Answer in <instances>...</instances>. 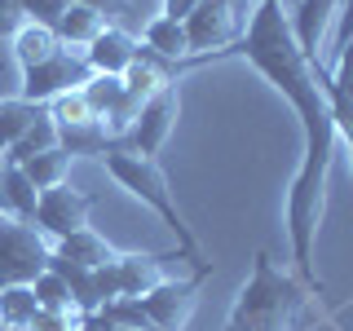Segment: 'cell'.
<instances>
[{"mask_svg":"<svg viewBox=\"0 0 353 331\" xmlns=\"http://www.w3.org/2000/svg\"><path fill=\"white\" fill-rule=\"evenodd\" d=\"M230 53L248 58L252 71H261L279 93L292 102L301 119V168L287 190V239H292V274L309 296H323V274L314 265L318 248V225H323V199H327V172L336 154V124L327 115L323 88H318L314 62L296 49L292 27H287V5L283 0H256L248 14L239 44Z\"/></svg>","mask_w":353,"mask_h":331,"instance_id":"1","label":"cell"},{"mask_svg":"<svg viewBox=\"0 0 353 331\" xmlns=\"http://www.w3.org/2000/svg\"><path fill=\"white\" fill-rule=\"evenodd\" d=\"M305 287L296 283V274L279 270L270 261V252L252 257V279L243 283L230 323L239 331H292L296 318L305 309Z\"/></svg>","mask_w":353,"mask_h":331,"instance_id":"2","label":"cell"},{"mask_svg":"<svg viewBox=\"0 0 353 331\" xmlns=\"http://www.w3.org/2000/svg\"><path fill=\"white\" fill-rule=\"evenodd\" d=\"M102 163H106V172L119 181V190H128L132 199H141V203H146L150 212L176 234V248H181V257H190L194 265H203V257H199V239H194V230L185 225L181 208L172 203L168 177L159 172V163L146 159V154H132V150H106Z\"/></svg>","mask_w":353,"mask_h":331,"instance_id":"3","label":"cell"},{"mask_svg":"<svg viewBox=\"0 0 353 331\" xmlns=\"http://www.w3.org/2000/svg\"><path fill=\"white\" fill-rule=\"evenodd\" d=\"M49 239L31 221L0 217V287H31L49 270Z\"/></svg>","mask_w":353,"mask_h":331,"instance_id":"4","label":"cell"},{"mask_svg":"<svg viewBox=\"0 0 353 331\" xmlns=\"http://www.w3.org/2000/svg\"><path fill=\"white\" fill-rule=\"evenodd\" d=\"M185 27V44H190V58H225L230 44H239L243 36V9L234 0H199V9L181 22Z\"/></svg>","mask_w":353,"mask_h":331,"instance_id":"5","label":"cell"},{"mask_svg":"<svg viewBox=\"0 0 353 331\" xmlns=\"http://www.w3.org/2000/svg\"><path fill=\"white\" fill-rule=\"evenodd\" d=\"M212 270H216V265L208 261V265H199L190 279H163L159 287H150V292L141 296L146 323L154 331H185V323H190V314L199 305V287L212 279Z\"/></svg>","mask_w":353,"mask_h":331,"instance_id":"6","label":"cell"},{"mask_svg":"<svg viewBox=\"0 0 353 331\" xmlns=\"http://www.w3.org/2000/svg\"><path fill=\"white\" fill-rule=\"evenodd\" d=\"M176 110H181V93H176V80H172V84H163L159 93H154L150 102L137 110V119H132L128 132L115 141V150H132V154H146V159H154V154L163 150V141L172 137Z\"/></svg>","mask_w":353,"mask_h":331,"instance_id":"7","label":"cell"},{"mask_svg":"<svg viewBox=\"0 0 353 331\" xmlns=\"http://www.w3.org/2000/svg\"><path fill=\"white\" fill-rule=\"evenodd\" d=\"M88 62H84V53H71V49H62V53H53L49 62H40V66H31V71H22V84H18V97L22 102H53L58 93H71V88H84L88 84Z\"/></svg>","mask_w":353,"mask_h":331,"instance_id":"8","label":"cell"},{"mask_svg":"<svg viewBox=\"0 0 353 331\" xmlns=\"http://www.w3.org/2000/svg\"><path fill=\"white\" fill-rule=\"evenodd\" d=\"M93 203H97V194H88V190H75V185H53V190H40V203H36V221L31 225L40 230L44 239H66V234H75V230H84L88 225V212H93Z\"/></svg>","mask_w":353,"mask_h":331,"instance_id":"9","label":"cell"},{"mask_svg":"<svg viewBox=\"0 0 353 331\" xmlns=\"http://www.w3.org/2000/svg\"><path fill=\"white\" fill-rule=\"evenodd\" d=\"M340 0H296L292 9H287V27H292V40L296 49L305 53L309 62H323V53H318V44H323L331 18H336Z\"/></svg>","mask_w":353,"mask_h":331,"instance_id":"10","label":"cell"},{"mask_svg":"<svg viewBox=\"0 0 353 331\" xmlns=\"http://www.w3.org/2000/svg\"><path fill=\"white\" fill-rule=\"evenodd\" d=\"M137 53H141V40L137 36H128L124 27H106L97 31V40L84 49V62H88V71L93 75H124L132 62H137Z\"/></svg>","mask_w":353,"mask_h":331,"instance_id":"11","label":"cell"},{"mask_svg":"<svg viewBox=\"0 0 353 331\" xmlns=\"http://www.w3.org/2000/svg\"><path fill=\"white\" fill-rule=\"evenodd\" d=\"M49 270L66 283V292H71V301H75V309H80L84 318L102 309V296H97V270H88V265L71 261V257H62V252H49Z\"/></svg>","mask_w":353,"mask_h":331,"instance_id":"12","label":"cell"},{"mask_svg":"<svg viewBox=\"0 0 353 331\" xmlns=\"http://www.w3.org/2000/svg\"><path fill=\"white\" fill-rule=\"evenodd\" d=\"M141 49H150L154 58H163V62H172V66H190L199 58H190V44H185V27L181 22H172V18H150L146 27H141Z\"/></svg>","mask_w":353,"mask_h":331,"instance_id":"13","label":"cell"},{"mask_svg":"<svg viewBox=\"0 0 353 331\" xmlns=\"http://www.w3.org/2000/svg\"><path fill=\"white\" fill-rule=\"evenodd\" d=\"M66 44L58 40L53 27H40V22H22L14 31V58H18V71H31V66L49 62L53 53H62Z\"/></svg>","mask_w":353,"mask_h":331,"instance_id":"14","label":"cell"},{"mask_svg":"<svg viewBox=\"0 0 353 331\" xmlns=\"http://www.w3.org/2000/svg\"><path fill=\"white\" fill-rule=\"evenodd\" d=\"M53 252H62V257H71V261L88 265V270H102V265L115 261V248H110V243L97 234L93 225H84V230H75V234L58 239V243H53Z\"/></svg>","mask_w":353,"mask_h":331,"instance_id":"15","label":"cell"},{"mask_svg":"<svg viewBox=\"0 0 353 331\" xmlns=\"http://www.w3.org/2000/svg\"><path fill=\"white\" fill-rule=\"evenodd\" d=\"M106 27V18L102 14H97V9H88V5H71V9H66V14L58 18V27H53V31H58V40L66 44V49H88V44H93L97 40V31H102Z\"/></svg>","mask_w":353,"mask_h":331,"instance_id":"16","label":"cell"},{"mask_svg":"<svg viewBox=\"0 0 353 331\" xmlns=\"http://www.w3.org/2000/svg\"><path fill=\"white\" fill-rule=\"evenodd\" d=\"M58 146L71 154H97L102 159L106 150H115V137L106 132L102 119H88V124H71V128H58Z\"/></svg>","mask_w":353,"mask_h":331,"instance_id":"17","label":"cell"},{"mask_svg":"<svg viewBox=\"0 0 353 331\" xmlns=\"http://www.w3.org/2000/svg\"><path fill=\"white\" fill-rule=\"evenodd\" d=\"M314 75H318V88H323V102H327V115L336 124V137H345L353 146V97L340 93V84L331 80V71L323 62H314Z\"/></svg>","mask_w":353,"mask_h":331,"instance_id":"18","label":"cell"},{"mask_svg":"<svg viewBox=\"0 0 353 331\" xmlns=\"http://www.w3.org/2000/svg\"><path fill=\"white\" fill-rule=\"evenodd\" d=\"M53 146H58V124L49 119V110H40V119L22 132V137L0 154V159H5V163H27L31 154H44V150H53Z\"/></svg>","mask_w":353,"mask_h":331,"instance_id":"19","label":"cell"},{"mask_svg":"<svg viewBox=\"0 0 353 331\" xmlns=\"http://www.w3.org/2000/svg\"><path fill=\"white\" fill-rule=\"evenodd\" d=\"M36 203H40V190L31 185V177L18 163H5V212L18 221H36Z\"/></svg>","mask_w":353,"mask_h":331,"instance_id":"20","label":"cell"},{"mask_svg":"<svg viewBox=\"0 0 353 331\" xmlns=\"http://www.w3.org/2000/svg\"><path fill=\"white\" fill-rule=\"evenodd\" d=\"M18 168L31 177L36 190H53V185H62L66 172H71V154H66L62 146H53V150H44V154H31L27 163H18Z\"/></svg>","mask_w":353,"mask_h":331,"instance_id":"21","label":"cell"},{"mask_svg":"<svg viewBox=\"0 0 353 331\" xmlns=\"http://www.w3.org/2000/svg\"><path fill=\"white\" fill-rule=\"evenodd\" d=\"M36 314H40V301L31 287H0V327L27 331Z\"/></svg>","mask_w":353,"mask_h":331,"instance_id":"22","label":"cell"},{"mask_svg":"<svg viewBox=\"0 0 353 331\" xmlns=\"http://www.w3.org/2000/svg\"><path fill=\"white\" fill-rule=\"evenodd\" d=\"M40 110L44 106H36V102H22V97H9V102H0V154H5L14 141L27 132L31 124L40 119Z\"/></svg>","mask_w":353,"mask_h":331,"instance_id":"23","label":"cell"},{"mask_svg":"<svg viewBox=\"0 0 353 331\" xmlns=\"http://www.w3.org/2000/svg\"><path fill=\"white\" fill-rule=\"evenodd\" d=\"M124 75H88V84H84V97H88V106H93V115L97 119H110L119 110V102H124Z\"/></svg>","mask_w":353,"mask_h":331,"instance_id":"24","label":"cell"},{"mask_svg":"<svg viewBox=\"0 0 353 331\" xmlns=\"http://www.w3.org/2000/svg\"><path fill=\"white\" fill-rule=\"evenodd\" d=\"M44 110H49V119H53L58 128H71V124H88V119H97L93 106H88V97H84V88L58 93L53 102H44Z\"/></svg>","mask_w":353,"mask_h":331,"instance_id":"25","label":"cell"},{"mask_svg":"<svg viewBox=\"0 0 353 331\" xmlns=\"http://www.w3.org/2000/svg\"><path fill=\"white\" fill-rule=\"evenodd\" d=\"M31 292H36V301H40V309H75V301H71V292H66V283L58 279L53 270H44L36 283H31ZM80 314V309H75Z\"/></svg>","mask_w":353,"mask_h":331,"instance_id":"26","label":"cell"},{"mask_svg":"<svg viewBox=\"0 0 353 331\" xmlns=\"http://www.w3.org/2000/svg\"><path fill=\"white\" fill-rule=\"evenodd\" d=\"M22 5V18L27 22H40V27H58V18L71 9V0H18Z\"/></svg>","mask_w":353,"mask_h":331,"instance_id":"27","label":"cell"},{"mask_svg":"<svg viewBox=\"0 0 353 331\" xmlns=\"http://www.w3.org/2000/svg\"><path fill=\"white\" fill-rule=\"evenodd\" d=\"M80 323L84 314H75V309H40L27 331H80Z\"/></svg>","mask_w":353,"mask_h":331,"instance_id":"28","label":"cell"},{"mask_svg":"<svg viewBox=\"0 0 353 331\" xmlns=\"http://www.w3.org/2000/svg\"><path fill=\"white\" fill-rule=\"evenodd\" d=\"M22 5L18 0H0V40H14V31L22 27Z\"/></svg>","mask_w":353,"mask_h":331,"instance_id":"29","label":"cell"},{"mask_svg":"<svg viewBox=\"0 0 353 331\" xmlns=\"http://www.w3.org/2000/svg\"><path fill=\"white\" fill-rule=\"evenodd\" d=\"M336 18H340V27H336V53H340V49L353 40V0H340Z\"/></svg>","mask_w":353,"mask_h":331,"instance_id":"30","label":"cell"},{"mask_svg":"<svg viewBox=\"0 0 353 331\" xmlns=\"http://www.w3.org/2000/svg\"><path fill=\"white\" fill-rule=\"evenodd\" d=\"M71 5H88V9H97L102 18H124L128 14V0H71Z\"/></svg>","mask_w":353,"mask_h":331,"instance_id":"31","label":"cell"},{"mask_svg":"<svg viewBox=\"0 0 353 331\" xmlns=\"http://www.w3.org/2000/svg\"><path fill=\"white\" fill-rule=\"evenodd\" d=\"M199 9V0H163V18H172V22H185Z\"/></svg>","mask_w":353,"mask_h":331,"instance_id":"32","label":"cell"},{"mask_svg":"<svg viewBox=\"0 0 353 331\" xmlns=\"http://www.w3.org/2000/svg\"><path fill=\"white\" fill-rule=\"evenodd\" d=\"M0 217H9L5 212V159H0Z\"/></svg>","mask_w":353,"mask_h":331,"instance_id":"33","label":"cell"},{"mask_svg":"<svg viewBox=\"0 0 353 331\" xmlns=\"http://www.w3.org/2000/svg\"><path fill=\"white\" fill-rule=\"evenodd\" d=\"M234 5H239V9H248V5H252V0H234Z\"/></svg>","mask_w":353,"mask_h":331,"instance_id":"34","label":"cell"},{"mask_svg":"<svg viewBox=\"0 0 353 331\" xmlns=\"http://www.w3.org/2000/svg\"><path fill=\"white\" fill-rule=\"evenodd\" d=\"M225 331H239V327H234V323H225Z\"/></svg>","mask_w":353,"mask_h":331,"instance_id":"35","label":"cell"},{"mask_svg":"<svg viewBox=\"0 0 353 331\" xmlns=\"http://www.w3.org/2000/svg\"><path fill=\"white\" fill-rule=\"evenodd\" d=\"M283 5H287V9H292V5H296V0H283Z\"/></svg>","mask_w":353,"mask_h":331,"instance_id":"36","label":"cell"},{"mask_svg":"<svg viewBox=\"0 0 353 331\" xmlns=\"http://www.w3.org/2000/svg\"><path fill=\"white\" fill-rule=\"evenodd\" d=\"M331 331H336V327H331Z\"/></svg>","mask_w":353,"mask_h":331,"instance_id":"37","label":"cell"},{"mask_svg":"<svg viewBox=\"0 0 353 331\" xmlns=\"http://www.w3.org/2000/svg\"><path fill=\"white\" fill-rule=\"evenodd\" d=\"M349 150H353V146H349Z\"/></svg>","mask_w":353,"mask_h":331,"instance_id":"38","label":"cell"}]
</instances>
